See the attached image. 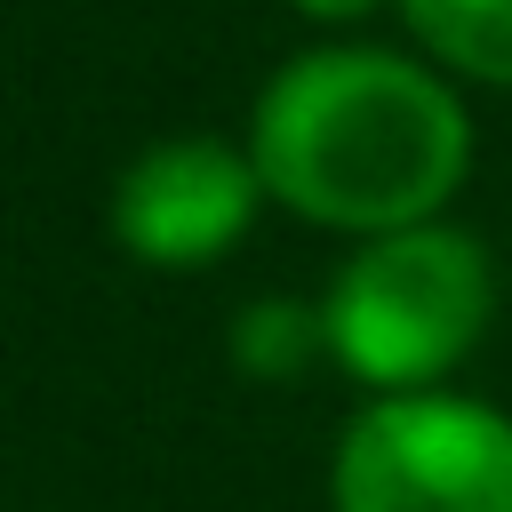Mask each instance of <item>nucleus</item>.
Listing matches in <instances>:
<instances>
[{
	"label": "nucleus",
	"mask_w": 512,
	"mask_h": 512,
	"mask_svg": "<svg viewBox=\"0 0 512 512\" xmlns=\"http://www.w3.org/2000/svg\"><path fill=\"white\" fill-rule=\"evenodd\" d=\"M248 152L288 216L368 240L456 200L472 176V112L416 56L304 48L264 80Z\"/></svg>",
	"instance_id": "obj_1"
},
{
	"label": "nucleus",
	"mask_w": 512,
	"mask_h": 512,
	"mask_svg": "<svg viewBox=\"0 0 512 512\" xmlns=\"http://www.w3.org/2000/svg\"><path fill=\"white\" fill-rule=\"evenodd\" d=\"M488 320H496V264L464 224L440 216L368 232L320 296L328 360L368 392L448 384V368L472 360Z\"/></svg>",
	"instance_id": "obj_2"
},
{
	"label": "nucleus",
	"mask_w": 512,
	"mask_h": 512,
	"mask_svg": "<svg viewBox=\"0 0 512 512\" xmlns=\"http://www.w3.org/2000/svg\"><path fill=\"white\" fill-rule=\"evenodd\" d=\"M336 512H512V416L424 384L376 392L328 464Z\"/></svg>",
	"instance_id": "obj_3"
},
{
	"label": "nucleus",
	"mask_w": 512,
	"mask_h": 512,
	"mask_svg": "<svg viewBox=\"0 0 512 512\" xmlns=\"http://www.w3.org/2000/svg\"><path fill=\"white\" fill-rule=\"evenodd\" d=\"M256 200H264V176L248 144L160 136L112 184V240L160 272H192L240 248V232L256 224Z\"/></svg>",
	"instance_id": "obj_4"
},
{
	"label": "nucleus",
	"mask_w": 512,
	"mask_h": 512,
	"mask_svg": "<svg viewBox=\"0 0 512 512\" xmlns=\"http://www.w3.org/2000/svg\"><path fill=\"white\" fill-rule=\"evenodd\" d=\"M392 8L448 72L512 88V0H392Z\"/></svg>",
	"instance_id": "obj_5"
},
{
	"label": "nucleus",
	"mask_w": 512,
	"mask_h": 512,
	"mask_svg": "<svg viewBox=\"0 0 512 512\" xmlns=\"http://www.w3.org/2000/svg\"><path fill=\"white\" fill-rule=\"evenodd\" d=\"M312 352H328L320 304H296V296H256V304L232 320V368H240V376L288 384V376H304V368H312Z\"/></svg>",
	"instance_id": "obj_6"
},
{
	"label": "nucleus",
	"mask_w": 512,
	"mask_h": 512,
	"mask_svg": "<svg viewBox=\"0 0 512 512\" xmlns=\"http://www.w3.org/2000/svg\"><path fill=\"white\" fill-rule=\"evenodd\" d=\"M296 16H312V24H360L368 8H384V0H288Z\"/></svg>",
	"instance_id": "obj_7"
}]
</instances>
